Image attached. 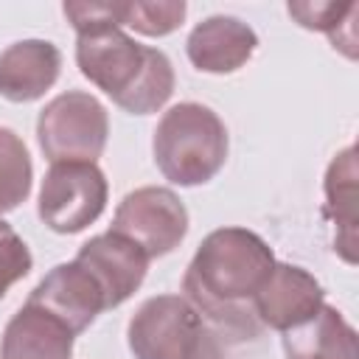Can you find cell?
Here are the masks:
<instances>
[{"label":"cell","instance_id":"1","mask_svg":"<svg viewBox=\"0 0 359 359\" xmlns=\"http://www.w3.org/2000/svg\"><path fill=\"white\" fill-rule=\"evenodd\" d=\"M275 266L272 247L247 227H219L196 247L185 278L182 297L222 337H258L261 323L252 311V297L266 283Z\"/></svg>","mask_w":359,"mask_h":359},{"label":"cell","instance_id":"2","mask_svg":"<svg viewBox=\"0 0 359 359\" xmlns=\"http://www.w3.org/2000/svg\"><path fill=\"white\" fill-rule=\"evenodd\" d=\"M76 65L84 79L132 115L157 112L174 93L171 59L160 48L135 42L121 25L81 31Z\"/></svg>","mask_w":359,"mask_h":359},{"label":"cell","instance_id":"3","mask_svg":"<svg viewBox=\"0 0 359 359\" xmlns=\"http://www.w3.org/2000/svg\"><path fill=\"white\" fill-rule=\"evenodd\" d=\"M227 126L205 104H174L157 121L151 151L160 174L180 185L194 188L213 180L227 160Z\"/></svg>","mask_w":359,"mask_h":359},{"label":"cell","instance_id":"4","mask_svg":"<svg viewBox=\"0 0 359 359\" xmlns=\"http://www.w3.org/2000/svg\"><path fill=\"white\" fill-rule=\"evenodd\" d=\"M126 342L135 359H224L222 337L182 294H157L140 303Z\"/></svg>","mask_w":359,"mask_h":359},{"label":"cell","instance_id":"5","mask_svg":"<svg viewBox=\"0 0 359 359\" xmlns=\"http://www.w3.org/2000/svg\"><path fill=\"white\" fill-rule=\"evenodd\" d=\"M107 109L84 90L56 95L36 118V140L50 163H95L107 149Z\"/></svg>","mask_w":359,"mask_h":359},{"label":"cell","instance_id":"6","mask_svg":"<svg viewBox=\"0 0 359 359\" xmlns=\"http://www.w3.org/2000/svg\"><path fill=\"white\" fill-rule=\"evenodd\" d=\"M107 196L109 185L95 163H50L39 188L36 213L48 230L73 236L104 213Z\"/></svg>","mask_w":359,"mask_h":359},{"label":"cell","instance_id":"7","mask_svg":"<svg viewBox=\"0 0 359 359\" xmlns=\"http://www.w3.org/2000/svg\"><path fill=\"white\" fill-rule=\"evenodd\" d=\"M109 230L137 244L151 261L180 247L188 233V210L171 188L146 185L121 199Z\"/></svg>","mask_w":359,"mask_h":359},{"label":"cell","instance_id":"8","mask_svg":"<svg viewBox=\"0 0 359 359\" xmlns=\"http://www.w3.org/2000/svg\"><path fill=\"white\" fill-rule=\"evenodd\" d=\"M323 303H325V292L309 269L275 261L266 283L252 297V311L261 328H272L283 334L311 320Z\"/></svg>","mask_w":359,"mask_h":359},{"label":"cell","instance_id":"9","mask_svg":"<svg viewBox=\"0 0 359 359\" xmlns=\"http://www.w3.org/2000/svg\"><path fill=\"white\" fill-rule=\"evenodd\" d=\"M28 303H36L53 317H59L76 337L87 331L93 320L107 309V297L101 286L76 258L67 264H56L34 286Z\"/></svg>","mask_w":359,"mask_h":359},{"label":"cell","instance_id":"10","mask_svg":"<svg viewBox=\"0 0 359 359\" xmlns=\"http://www.w3.org/2000/svg\"><path fill=\"white\" fill-rule=\"evenodd\" d=\"M76 261L101 286V292L107 297V309H115L123 300H129L140 289L146 269H149V255L137 244H132L129 238H123L112 230L84 241Z\"/></svg>","mask_w":359,"mask_h":359},{"label":"cell","instance_id":"11","mask_svg":"<svg viewBox=\"0 0 359 359\" xmlns=\"http://www.w3.org/2000/svg\"><path fill=\"white\" fill-rule=\"evenodd\" d=\"M255 48H258L255 31L238 17H227V14H213L202 20L199 25H194L185 42V53L191 65L202 73H216V76L236 73L238 67H244L252 59Z\"/></svg>","mask_w":359,"mask_h":359},{"label":"cell","instance_id":"12","mask_svg":"<svg viewBox=\"0 0 359 359\" xmlns=\"http://www.w3.org/2000/svg\"><path fill=\"white\" fill-rule=\"evenodd\" d=\"M62 53L48 39H20L0 53V95L11 104L42 98L59 79Z\"/></svg>","mask_w":359,"mask_h":359},{"label":"cell","instance_id":"13","mask_svg":"<svg viewBox=\"0 0 359 359\" xmlns=\"http://www.w3.org/2000/svg\"><path fill=\"white\" fill-rule=\"evenodd\" d=\"M76 334L36 303H22L6 323L0 359H73Z\"/></svg>","mask_w":359,"mask_h":359},{"label":"cell","instance_id":"14","mask_svg":"<svg viewBox=\"0 0 359 359\" xmlns=\"http://www.w3.org/2000/svg\"><path fill=\"white\" fill-rule=\"evenodd\" d=\"M280 345L286 359H359L353 325L328 303L311 320L283 331Z\"/></svg>","mask_w":359,"mask_h":359},{"label":"cell","instance_id":"15","mask_svg":"<svg viewBox=\"0 0 359 359\" xmlns=\"http://www.w3.org/2000/svg\"><path fill=\"white\" fill-rule=\"evenodd\" d=\"M325 213L337 224L334 250L356 264V149H342L325 171Z\"/></svg>","mask_w":359,"mask_h":359},{"label":"cell","instance_id":"16","mask_svg":"<svg viewBox=\"0 0 359 359\" xmlns=\"http://www.w3.org/2000/svg\"><path fill=\"white\" fill-rule=\"evenodd\" d=\"M34 165L25 140L14 129L0 126V216L17 210L28 199Z\"/></svg>","mask_w":359,"mask_h":359},{"label":"cell","instance_id":"17","mask_svg":"<svg viewBox=\"0 0 359 359\" xmlns=\"http://www.w3.org/2000/svg\"><path fill=\"white\" fill-rule=\"evenodd\" d=\"M185 11L188 6L182 0H160V3L135 0V3H123V25H129L143 36H165L182 25Z\"/></svg>","mask_w":359,"mask_h":359},{"label":"cell","instance_id":"18","mask_svg":"<svg viewBox=\"0 0 359 359\" xmlns=\"http://www.w3.org/2000/svg\"><path fill=\"white\" fill-rule=\"evenodd\" d=\"M286 11L303 28L328 34L331 45L339 48V28L353 31V17L359 6L356 3H289Z\"/></svg>","mask_w":359,"mask_h":359},{"label":"cell","instance_id":"19","mask_svg":"<svg viewBox=\"0 0 359 359\" xmlns=\"http://www.w3.org/2000/svg\"><path fill=\"white\" fill-rule=\"evenodd\" d=\"M34 266L31 250L28 244L17 236V230L0 219V300L6 297V292L22 280Z\"/></svg>","mask_w":359,"mask_h":359},{"label":"cell","instance_id":"20","mask_svg":"<svg viewBox=\"0 0 359 359\" xmlns=\"http://www.w3.org/2000/svg\"><path fill=\"white\" fill-rule=\"evenodd\" d=\"M65 17L76 28V34L101 28V25H123V3H95V0H73L62 6Z\"/></svg>","mask_w":359,"mask_h":359}]
</instances>
